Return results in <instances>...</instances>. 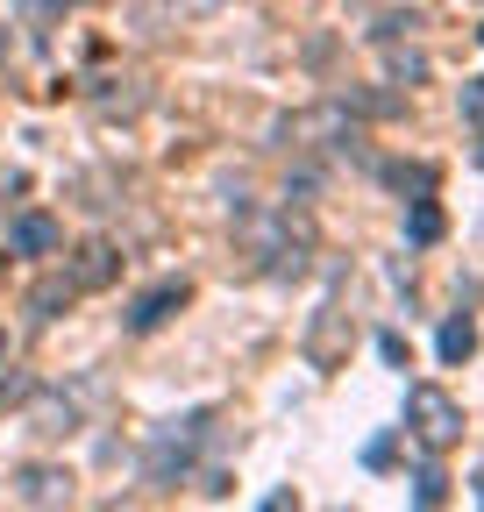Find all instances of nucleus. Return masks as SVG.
<instances>
[{"mask_svg":"<svg viewBox=\"0 0 484 512\" xmlns=\"http://www.w3.org/2000/svg\"><path fill=\"white\" fill-rule=\"evenodd\" d=\"M0 356H8V328H0Z\"/></svg>","mask_w":484,"mask_h":512,"instance_id":"nucleus-20","label":"nucleus"},{"mask_svg":"<svg viewBox=\"0 0 484 512\" xmlns=\"http://www.w3.org/2000/svg\"><path fill=\"white\" fill-rule=\"evenodd\" d=\"M477 164H484V136H477Z\"/></svg>","mask_w":484,"mask_h":512,"instance_id":"nucleus-21","label":"nucleus"},{"mask_svg":"<svg viewBox=\"0 0 484 512\" xmlns=\"http://www.w3.org/2000/svg\"><path fill=\"white\" fill-rule=\"evenodd\" d=\"M8 498H15V505H65V498H72V477L50 470V463H22V470L8 477Z\"/></svg>","mask_w":484,"mask_h":512,"instance_id":"nucleus-5","label":"nucleus"},{"mask_svg":"<svg viewBox=\"0 0 484 512\" xmlns=\"http://www.w3.org/2000/svg\"><path fill=\"white\" fill-rule=\"evenodd\" d=\"M235 235H242V256L271 278H299L314 264V228L292 207H235Z\"/></svg>","mask_w":484,"mask_h":512,"instance_id":"nucleus-1","label":"nucleus"},{"mask_svg":"<svg viewBox=\"0 0 484 512\" xmlns=\"http://www.w3.org/2000/svg\"><path fill=\"white\" fill-rule=\"evenodd\" d=\"M442 228H449V221H442V207H435V192H428V200H413V207H406V235H413L420 249H428V242H442Z\"/></svg>","mask_w":484,"mask_h":512,"instance_id":"nucleus-13","label":"nucleus"},{"mask_svg":"<svg viewBox=\"0 0 484 512\" xmlns=\"http://www.w3.org/2000/svg\"><path fill=\"white\" fill-rule=\"evenodd\" d=\"M57 242H65V228H57V214H43V207L8 221V249L15 256H57Z\"/></svg>","mask_w":484,"mask_h":512,"instance_id":"nucleus-7","label":"nucleus"},{"mask_svg":"<svg viewBox=\"0 0 484 512\" xmlns=\"http://www.w3.org/2000/svg\"><path fill=\"white\" fill-rule=\"evenodd\" d=\"M0 50H8V29H0Z\"/></svg>","mask_w":484,"mask_h":512,"instance_id":"nucleus-23","label":"nucleus"},{"mask_svg":"<svg viewBox=\"0 0 484 512\" xmlns=\"http://www.w3.org/2000/svg\"><path fill=\"white\" fill-rule=\"evenodd\" d=\"M72 299H79V285L57 271V278H43V285L29 292V313H36V320H57V306H72Z\"/></svg>","mask_w":484,"mask_h":512,"instance_id":"nucleus-10","label":"nucleus"},{"mask_svg":"<svg viewBox=\"0 0 484 512\" xmlns=\"http://www.w3.org/2000/svg\"><path fill=\"white\" fill-rule=\"evenodd\" d=\"M186 299H193V285H186V278H164V285H150V292L129 306V328H136V335H157V328H164V320H171L178 306H186Z\"/></svg>","mask_w":484,"mask_h":512,"instance_id":"nucleus-6","label":"nucleus"},{"mask_svg":"<svg viewBox=\"0 0 484 512\" xmlns=\"http://www.w3.org/2000/svg\"><path fill=\"white\" fill-rule=\"evenodd\" d=\"M477 8H484V0H477Z\"/></svg>","mask_w":484,"mask_h":512,"instance_id":"nucleus-24","label":"nucleus"},{"mask_svg":"<svg viewBox=\"0 0 484 512\" xmlns=\"http://www.w3.org/2000/svg\"><path fill=\"white\" fill-rule=\"evenodd\" d=\"M392 456H399L392 434H371V441H363V470H392Z\"/></svg>","mask_w":484,"mask_h":512,"instance_id":"nucleus-16","label":"nucleus"},{"mask_svg":"<svg viewBox=\"0 0 484 512\" xmlns=\"http://www.w3.org/2000/svg\"><path fill=\"white\" fill-rule=\"evenodd\" d=\"M200 491H207V498H228V491H235V477H228V470H207V477H200Z\"/></svg>","mask_w":484,"mask_h":512,"instance_id":"nucleus-17","label":"nucleus"},{"mask_svg":"<svg viewBox=\"0 0 484 512\" xmlns=\"http://www.w3.org/2000/svg\"><path fill=\"white\" fill-rule=\"evenodd\" d=\"M477 498H484V470H477Z\"/></svg>","mask_w":484,"mask_h":512,"instance_id":"nucleus-22","label":"nucleus"},{"mask_svg":"<svg viewBox=\"0 0 484 512\" xmlns=\"http://www.w3.org/2000/svg\"><path fill=\"white\" fill-rule=\"evenodd\" d=\"M214 434V413H186V420H164L150 441H143V484L150 491H178L193 477V456H200V441Z\"/></svg>","mask_w":484,"mask_h":512,"instance_id":"nucleus-2","label":"nucleus"},{"mask_svg":"<svg viewBox=\"0 0 484 512\" xmlns=\"http://www.w3.org/2000/svg\"><path fill=\"white\" fill-rule=\"evenodd\" d=\"M392 50V43H385ZM392 79L399 86H420V79H428V57H420V50H392Z\"/></svg>","mask_w":484,"mask_h":512,"instance_id":"nucleus-15","label":"nucleus"},{"mask_svg":"<svg viewBox=\"0 0 484 512\" xmlns=\"http://www.w3.org/2000/svg\"><path fill=\"white\" fill-rule=\"evenodd\" d=\"M470 356H477V320L470 313L442 320V363H470Z\"/></svg>","mask_w":484,"mask_h":512,"instance_id":"nucleus-11","label":"nucleus"},{"mask_svg":"<svg viewBox=\"0 0 484 512\" xmlns=\"http://www.w3.org/2000/svg\"><path fill=\"white\" fill-rule=\"evenodd\" d=\"M65 278H72L79 292H107V285L121 278V256H114V242H100V235H93V242H79V256H72V271H65Z\"/></svg>","mask_w":484,"mask_h":512,"instance_id":"nucleus-8","label":"nucleus"},{"mask_svg":"<svg viewBox=\"0 0 484 512\" xmlns=\"http://www.w3.org/2000/svg\"><path fill=\"white\" fill-rule=\"evenodd\" d=\"M463 114L484 128V79H470V93H463Z\"/></svg>","mask_w":484,"mask_h":512,"instance_id":"nucleus-18","label":"nucleus"},{"mask_svg":"<svg viewBox=\"0 0 484 512\" xmlns=\"http://www.w3.org/2000/svg\"><path fill=\"white\" fill-rule=\"evenodd\" d=\"M385 185L406 192V200H428V192H435V164H385Z\"/></svg>","mask_w":484,"mask_h":512,"instance_id":"nucleus-12","label":"nucleus"},{"mask_svg":"<svg viewBox=\"0 0 484 512\" xmlns=\"http://www.w3.org/2000/svg\"><path fill=\"white\" fill-rule=\"evenodd\" d=\"M406 427H413V441L428 448V456H442V448L463 441V406L442 392V384H406Z\"/></svg>","mask_w":484,"mask_h":512,"instance_id":"nucleus-4","label":"nucleus"},{"mask_svg":"<svg viewBox=\"0 0 484 512\" xmlns=\"http://www.w3.org/2000/svg\"><path fill=\"white\" fill-rule=\"evenodd\" d=\"M378 356H385V363H399V370H406V342H399V335H378Z\"/></svg>","mask_w":484,"mask_h":512,"instance_id":"nucleus-19","label":"nucleus"},{"mask_svg":"<svg viewBox=\"0 0 484 512\" xmlns=\"http://www.w3.org/2000/svg\"><path fill=\"white\" fill-rule=\"evenodd\" d=\"M72 427H79V406H72V399H36L29 434H50V441H57V434H72Z\"/></svg>","mask_w":484,"mask_h":512,"instance_id":"nucleus-9","label":"nucleus"},{"mask_svg":"<svg viewBox=\"0 0 484 512\" xmlns=\"http://www.w3.org/2000/svg\"><path fill=\"white\" fill-rule=\"evenodd\" d=\"M442 498H449V477H442L435 463H420V470H413V505H442Z\"/></svg>","mask_w":484,"mask_h":512,"instance_id":"nucleus-14","label":"nucleus"},{"mask_svg":"<svg viewBox=\"0 0 484 512\" xmlns=\"http://www.w3.org/2000/svg\"><path fill=\"white\" fill-rule=\"evenodd\" d=\"M271 136H278L285 150H335V157H363V121H356V107H349V100H321V107H307V114H285Z\"/></svg>","mask_w":484,"mask_h":512,"instance_id":"nucleus-3","label":"nucleus"}]
</instances>
